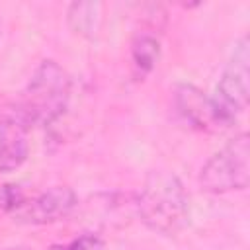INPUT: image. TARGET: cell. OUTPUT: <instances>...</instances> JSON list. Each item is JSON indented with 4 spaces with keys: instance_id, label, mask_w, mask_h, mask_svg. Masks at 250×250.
I'll return each mask as SVG.
<instances>
[{
    "instance_id": "cell-4",
    "label": "cell",
    "mask_w": 250,
    "mask_h": 250,
    "mask_svg": "<svg viewBox=\"0 0 250 250\" xmlns=\"http://www.w3.org/2000/svg\"><path fill=\"white\" fill-rule=\"evenodd\" d=\"M248 62H250V51H248V37L244 35L236 43L234 53L229 64L225 66L217 82L215 94L211 98V104L223 127L232 125L248 105V94H250Z\"/></svg>"
},
{
    "instance_id": "cell-10",
    "label": "cell",
    "mask_w": 250,
    "mask_h": 250,
    "mask_svg": "<svg viewBox=\"0 0 250 250\" xmlns=\"http://www.w3.org/2000/svg\"><path fill=\"white\" fill-rule=\"evenodd\" d=\"M47 250H105V244L96 234H82L68 244H53Z\"/></svg>"
},
{
    "instance_id": "cell-6",
    "label": "cell",
    "mask_w": 250,
    "mask_h": 250,
    "mask_svg": "<svg viewBox=\"0 0 250 250\" xmlns=\"http://www.w3.org/2000/svg\"><path fill=\"white\" fill-rule=\"evenodd\" d=\"M176 105L184 119L201 131H213L223 127L215 113L211 98H207L199 88L191 84H180L176 88Z\"/></svg>"
},
{
    "instance_id": "cell-1",
    "label": "cell",
    "mask_w": 250,
    "mask_h": 250,
    "mask_svg": "<svg viewBox=\"0 0 250 250\" xmlns=\"http://www.w3.org/2000/svg\"><path fill=\"white\" fill-rule=\"evenodd\" d=\"M135 207L139 219L164 236H174L189 225V197L180 178L170 172H150Z\"/></svg>"
},
{
    "instance_id": "cell-2",
    "label": "cell",
    "mask_w": 250,
    "mask_h": 250,
    "mask_svg": "<svg viewBox=\"0 0 250 250\" xmlns=\"http://www.w3.org/2000/svg\"><path fill=\"white\" fill-rule=\"evenodd\" d=\"M70 98V78L55 61H43L16 104V119L29 125H51L66 109Z\"/></svg>"
},
{
    "instance_id": "cell-11",
    "label": "cell",
    "mask_w": 250,
    "mask_h": 250,
    "mask_svg": "<svg viewBox=\"0 0 250 250\" xmlns=\"http://www.w3.org/2000/svg\"><path fill=\"white\" fill-rule=\"evenodd\" d=\"M8 250H20V248H8Z\"/></svg>"
},
{
    "instance_id": "cell-8",
    "label": "cell",
    "mask_w": 250,
    "mask_h": 250,
    "mask_svg": "<svg viewBox=\"0 0 250 250\" xmlns=\"http://www.w3.org/2000/svg\"><path fill=\"white\" fill-rule=\"evenodd\" d=\"M160 57V43L154 35L148 33H139L133 39L131 45V66L133 74L137 78H145L158 62Z\"/></svg>"
},
{
    "instance_id": "cell-9",
    "label": "cell",
    "mask_w": 250,
    "mask_h": 250,
    "mask_svg": "<svg viewBox=\"0 0 250 250\" xmlns=\"http://www.w3.org/2000/svg\"><path fill=\"white\" fill-rule=\"evenodd\" d=\"M102 4L98 2H74L68 8V25L74 33L92 37L100 23Z\"/></svg>"
},
{
    "instance_id": "cell-3",
    "label": "cell",
    "mask_w": 250,
    "mask_h": 250,
    "mask_svg": "<svg viewBox=\"0 0 250 250\" xmlns=\"http://www.w3.org/2000/svg\"><path fill=\"white\" fill-rule=\"evenodd\" d=\"M250 180V137L238 133L215 152L199 172V186L209 193L246 189Z\"/></svg>"
},
{
    "instance_id": "cell-5",
    "label": "cell",
    "mask_w": 250,
    "mask_h": 250,
    "mask_svg": "<svg viewBox=\"0 0 250 250\" xmlns=\"http://www.w3.org/2000/svg\"><path fill=\"white\" fill-rule=\"evenodd\" d=\"M76 205V195L66 186H55L33 199H23V203L14 211V221L27 225H47L64 219Z\"/></svg>"
},
{
    "instance_id": "cell-7",
    "label": "cell",
    "mask_w": 250,
    "mask_h": 250,
    "mask_svg": "<svg viewBox=\"0 0 250 250\" xmlns=\"http://www.w3.org/2000/svg\"><path fill=\"white\" fill-rule=\"evenodd\" d=\"M29 154L27 127L16 117L0 119V174L20 168Z\"/></svg>"
}]
</instances>
